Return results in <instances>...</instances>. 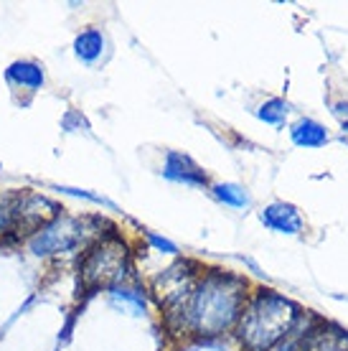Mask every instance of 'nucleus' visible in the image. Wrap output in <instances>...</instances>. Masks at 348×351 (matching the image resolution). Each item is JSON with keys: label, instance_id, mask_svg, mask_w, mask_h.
Instances as JSON below:
<instances>
[{"label": "nucleus", "instance_id": "nucleus-1", "mask_svg": "<svg viewBox=\"0 0 348 351\" xmlns=\"http://www.w3.org/2000/svg\"><path fill=\"white\" fill-rule=\"evenodd\" d=\"M247 303V282L232 272L203 275L186 306V326L201 336H219L242 318Z\"/></svg>", "mask_w": 348, "mask_h": 351}, {"label": "nucleus", "instance_id": "nucleus-2", "mask_svg": "<svg viewBox=\"0 0 348 351\" xmlns=\"http://www.w3.org/2000/svg\"><path fill=\"white\" fill-rule=\"evenodd\" d=\"M300 318V308L275 290H260L244 308L239 321V339L247 351H270L293 331Z\"/></svg>", "mask_w": 348, "mask_h": 351}, {"label": "nucleus", "instance_id": "nucleus-3", "mask_svg": "<svg viewBox=\"0 0 348 351\" xmlns=\"http://www.w3.org/2000/svg\"><path fill=\"white\" fill-rule=\"evenodd\" d=\"M82 282L87 288H114L127 272V247L120 237H99L89 247L82 263Z\"/></svg>", "mask_w": 348, "mask_h": 351}, {"label": "nucleus", "instance_id": "nucleus-4", "mask_svg": "<svg viewBox=\"0 0 348 351\" xmlns=\"http://www.w3.org/2000/svg\"><path fill=\"white\" fill-rule=\"evenodd\" d=\"M87 224L92 219H77V217H56L49 221L46 227H41L31 237V252L34 255H59V252H69L74 247L84 242L89 234Z\"/></svg>", "mask_w": 348, "mask_h": 351}, {"label": "nucleus", "instance_id": "nucleus-5", "mask_svg": "<svg viewBox=\"0 0 348 351\" xmlns=\"http://www.w3.org/2000/svg\"><path fill=\"white\" fill-rule=\"evenodd\" d=\"M193 270H199V265L186 260V263L168 267L160 278H156V293L168 311H181L183 308V313H186V306H188L191 293L196 288V272Z\"/></svg>", "mask_w": 348, "mask_h": 351}, {"label": "nucleus", "instance_id": "nucleus-6", "mask_svg": "<svg viewBox=\"0 0 348 351\" xmlns=\"http://www.w3.org/2000/svg\"><path fill=\"white\" fill-rule=\"evenodd\" d=\"M163 176L171 178V181H178V184H188V186H206V173L201 171V166H196L188 156L183 153H175L171 150L166 156V166H163Z\"/></svg>", "mask_w": 348, "mask_h": 351}, {"label": "nucleus", "instance_id": "nucleus-7", "mask_svg": "<svg viewBox=\"0 0 348 351\" xmlns=\"http://www.w3.org/2000/svg\"><path fill=\"white\" fill-rule=\"evenodd\" d=\"M262 224L270 227L272 232H279V234H297L303 229V219L293 204H270L267 209L262 211Z\"/></svg>", "mask_w": 348, "mask_h": 351}, {"label": "nucleus", "instance_id": "nucleus-8", "mask_svg": "<svg viewBox=\"0 0 348 351\" xmlns=\"http://www.w3.org/2000/svg\"><path fill=\"white\" fill-rule=\"evenodd\" d=\"M300 351H348V334L336 326H321L308 331Z\"/></svg>", "mask_w": 348, "mask_h": 351}, {"label": "nucleus", "instance_id": "nucleus-9", "mask_svg": "<svg viewBox=\"0 0 348 351\" xmlns=\"http://www.w3.org/2000/svg\"><path fill=\"white\" fill-rule=\"evenodd\" d=\"M5 80H8L10 84H16V87L36 92V89L44 87L46 74L41 64L31 62V59H23V62H13L8 69H5Z\"/></svg>", "mask_w": 348, "mask_h": 351}, {"label": "nucleus", "instance_id": "nucleus-10", "mask_svg": "<svg viewBox=\"0 0 348 351\" xmlns=\"http://www.w3.org/2000/svg\"><path fill=\"white\" fill-rule=\"evenodd\" d=\"M105 36L102 31H97V28H87V31H82V34L74 38V53H77L79 62L84 64H97L102 59V53H105Z\"/></svg>", "mask_w": 348, "mask_h": 351}, {"label": "nucleus", "instance_id": "nucleus-11", "mask_svg": "<svg viewBox=\"0 0 348 351\" xmlns=\"http://www.w3.org/2000/svg\"><path fill=\"white\" fill-rule=\"evenodd\" d=\"M293 143L300 148H321L328 143V130L315 120H300L293 125Z\"/></svg>", "mask_w": 348, "mask_h": 351}, {"label": "nucleus", "instance_id": "nucleus-12", "mask_svg": "<svg viewBox=\"0 0 348 351\" xmlns=\"http://www.w3.org/2000/svg\"><path fill=\"white\" fill-rule=\"evenodd\" d=\"M112 290V300L117 306H122L125 311H130L135 316H140L145 311V295L135 288H125V285H114Z\"/></svg>", "mask_w": 348, "mask_h": 351}, {"label": "nucleus", "instance_id": "nucleus-13", "mask_svg": "<svg viewBox=\"0 0 348 351\" xmlns=\"http://www.w3.org/2000/svg\"><path fill=\"white\" fill-rule=\"evenodd\" d=\"M214 193H216L219 202L229 204V206H234V209L249 206V196H247V191L236 184H219L216 189H214Z\"/></svg>", "mask_w": 348, "mask_h": 351}, {"label": "nucleus", "instance_id": "nucleus-14", "mask_svg": "<svg viewBox=\"0 0 348 351\" xmlns=\"http://www.w3.org/2000/svg\"><path fill=\"white\" fill-rule=\"evenodd\" d=\"M18 199H21V193H8V196H3V199H0V232H10V229H16Z\"/></svg>", "mask_w": 348, "mask_h": 351}, {"label": "nucleus", "instance_id": "nucleus-15", "mask_svg": "<svg viewBox=\"0 0 348 351\" xmlns=\"http://www.w3.org/2000/svg\"><path fill=\"white\" fill-rule=\"evenodd\" d=\"M288 112H290V107L285 99H270V102H264V105L260 107L257 117L270 125H282L285 117H288Z\"/></svg>", "mask_w": 348, "mask_h": 351}, {"label": "nucleus", "instance_id": "nucleus-16", "mask_svg": "<svg viewBox=\"0 0 348 351\" xmlns=\"http://www.w3.org/2000/svg\"><path fill=\"white\" fill-rule=\"evenodd\" d=\"M59 191L64 193H71V196H79V199H87V202H95V204H102V206H110V209H114L112 202H107L105 196H97V193L92 191H82V189H71V186H56Z\"/></svg>", "mask_w": 348, "mask_h": 351}, {"label": "nucleus", "instance_id": "nucleus-17", "mask_svg": "<svg viewBox=\"0 0 348 351\" xmlns=\"http://www.w3.org/2000/svg\"><path fill=\"white\" fill-rule=\"evenodd\" d=\"M148 242L156 247V250H160V252H168V255H175V252H178V247H175L173 242H168V239L158 237L156 232H148Z\"/></svg>", "mask_w": 348, "mask_h": 351}, {"label": "nucleus", "instance_id": "nucleus-18", "mask_svg": "<svg viewBox=\"0 0 348 351\" xmlns=\"http://www.w3.org/2000/svg\"><path fill=\"white\" fill-rule=\"evenodd\" d=\"M343 132H348V120H346V123H343Z\"/></svg>", "mask_w": 348, "mask_h": 351}]
</instances>
